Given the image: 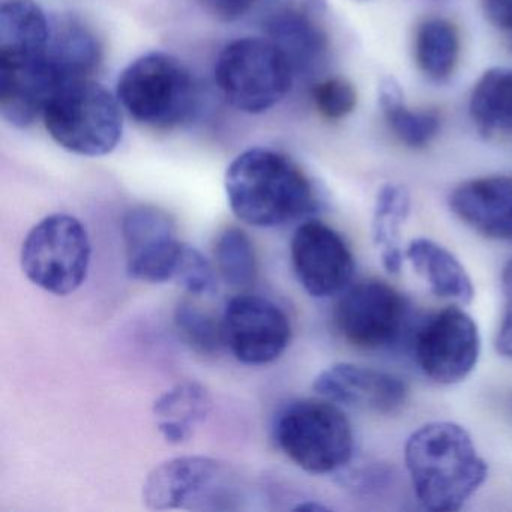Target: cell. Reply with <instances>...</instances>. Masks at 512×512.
Returning <instances> with one entry per match:
<instances>
[{
  "label": "cell",
  "instance_id": "cell-1",
  "mask_svg": "<svg viewBox=\"0 0 512 512\" xmlns=\"http://www.w3.org/2000/svg\"><path fill=\"white\" fill-rule=\"evenodd\" d=\"M416 499L430 511H458L487 478V463L470 434L454 422H430L404 448Z\"/></svg>",
  "mask_w": 512,
  "mask_h": 512
},
{
  "label": "cell",
  "instance_id": "cell-2",
  "mask_svg": "<svg viewBox=\"0 0 512 512\" xmlns=\"http://www.w3.org/2000/svg\"><path fill=\"white\" fill-rule=\"evenodd\" d=\"M230 209L238 220L260 229L284 226L316 208L305 173L281 152L253 148L227 167L224 178Z\"/></svg>",
  "mask_w": 512,
  "mask_h": 512
},
{
  "label": "cell",
  "instance_id": "cell-3",
  "mask_svg": "<svg viewBox=\"0 0 512 512\" xmlns=\"http://www.w3.org/2000/svg\"><path fill=\"white\" fill-rule=\"evenodd\" d=\"M118 97L91 79L62 83L43 110L44 127L61 148L82 157H104L124 133Z\"/></svg>",
  "mask_w": 512,
  "mask_h": 512
},
{
  "label": "cell",
  "instance_id": "cell-4",
  "mask_svg": "<svg viewBox=\"0 0 512 512\" xmlns=\"http://www.w3.org/2000/svg\"><path fill=\"white\" fill-rule=\"evenodd\" d=\"M122 109L139 124L170 130L187 122L199 106L191 71L175 56L152 52L131 62L116 86Z\"/></svg>",
  "mask_w": 512,
  "mask_h": 512
},
{
  "label": "cell",
  "instance_id": "cell-5",
  "mask_svg": "<svg viewBox=\"0 0 512 512\" xmlns=\"http://www.w3.org/2000/svg\"><path fill=\"white\" fill-rule=\"evenodd\" d=\"M215 83L230 106L248 115L268 112L286 98L296 74L269 38H239L215 62Z\"/></svg>",
  "mask_w": 512,
  "mask_h": 512
},
{
  "label": "cell",
  "instance_id": "cell-6",
  "mask_svg": "<svg viewBox=\"0 0 512 512\" xmlns=\"http://www.w3.org/2000/svg\"><path fill=\"white\" fill-rule=\"evenodd\" d=\"M281 451L305 472H337L352 460V425L331 401L299 400L281 410L274 425Z\"/></svg>",
  "mask_w": 512,
  "mask_h": 512
},
{
  "label": "cell",
  "instance_id": "cell-7",
  "mask_svg": "<svg viewBox=\"0 0 512 512\" xmlns=\"http://www.w3.org/2000/svg\"><path fill=\"white\" fill-rule=\"evenodd\" d=\"M91 256V239L82 221L53 214L26 235L20 265L26 278L44 292L67 296L85 283Z\"/></svg>",
  "mask_w": 512,
  "mask_h": 512
},
{
  "label": "cell",
  "instance_id": "cell-8",
  "mask_svg": "<svg viewBox=\"0 0 512 512\" xmlns=\"http://www.w3.org/2000/svg\"><path fill=\"white\" fill-rule=\"evenodd\" d=\"M241 485L226 463L211 457H178L155 467L143 485V502L154 511H232Z\"/></svg>",
  "mask_w": 512,
  "mask_h": 512
},
{
  "label": "cell",
  "instance_id": "cell-9",
  "mask_svg": "<svg viewBox=\"0 0 512 512\" xmlns=\"http://www.w3.org/2000/svg\"><path fill=\"white\" fill-rule=\"evenodd\" d=\"M413 352L428 379L439 385L463 382L475 370L481 353L478 325L466 311L445 308L419 326Z\"/></svg>",
  "mask_w": 512,
  "mask_h": 512
},
{
  "label": "cell",
  "instance_id": "cell-10",
  "mask_svg": "<svg viewBox=\"0 0 512 512\" xmlns=\"http://www.w3.org/2000/svg\"><path fill=\"white\" fill-rule=\"evenodd\" d=\"M407 305L385 281L365 280L343 292L334 311L341 337L364 350L391 346L403 331Z\"/></svg>",
  "mask_w": 512,
  "mask_h": 512
},
{
  "label": "cell",
  "instance_id": "cell-11",
  "mask_svg": "<svg viewBox=\"0 0 512 512\" xmlns=\"http://www.w3.org/2000/svg\"><path fill=\"white\" fill-rule=\"evenodd\" d=\"M224 344L242 364L277 361L290 344L289 317L269 299L241 293L227 302L223 320Z\"/></svg>",
  "mask_w": 512,
  "mask_h": 512
},
{
  "label": "cell",
  "instance_id": "cell-12",
  "mask_svg": "<svg viewBox=\"0 0 512 512\" xmlns=\"http://www.w3.org/2000/svg\"><path fill=\"white\" fill-rule=\"evenodd\" d=\"M290 257L299 284L314 298L341 295L352 283V250L337 230L322 221H305L296 229Z\"/></svg>",
  "mask_w": 512,
  "mask_h": 512
},
{
  "label": "cell",
  "instance_id": "cell-13",
  "mask_svg": "<svg viewBox=\"0 0 512 512\" xmlns=\"http://www.w3.org/2000/svg\"><path fill=\"white\" fill-rule=\"evenodd\" d=\"M127 272L133 280L161 284L173 280L184 242L178 239L176 221L157 206L130 209L122 220Z\"/></svg>",
  "mask_w": 512,
  "mask_h": 512
},
{
  "label": "cell",
  "instance_id": "cell-14",
  "mask_svg": "<svg viewBox=\"0 0 512 512\" xmlns=\"http://www.w3.org/2000/svg\"><path fill=\"white\" fill-rule=\"evenodd\" d=\"M313 389L319 397L337 406L383 415L400 410L409 394L401 377L349 362L323 370L314 379Z\"/></svg>",
  "mask_w": 512,
  "mask_h": 512
},
{
  "label": "cell",
  "instance_id": "cell-15",
  "mask_svg": "<svg viewBox=\"0 0 512 512\" xmlns=\"http://www.w3.org/2000/svg\"><path fill=\"white\" fill-rule=\"evenodd\" d=\"M449 208L479 235L512 241V176H484L463 182L452 191Z\"/></svg>",
  "mask_w": 512,
  "mask_h": 512
},
{
  "label": "cell",
  "instance_id": "cell-16",
  "mask_svg": "<svg viewBox=\"0 0 512 512\" xmlns=\"http://www.w3.org/2000/svg\"><path fill=\"white\" fill-rule=\"evenodd\" d=\"M265 32L289 58L296 76L314 73L325 61L328 41L305 10H277L266 19Z\"/></svg>",
  "mask_w": 512,
  "mask_h": 512
},
{
  "label": "cell",
  "instance_id": "cell-17",
  "mask_svg": "<svg viewBox=\"0 0 512 512\" xmlns=\"http://www.w3.org/2000/svg\"><path fill=\"white\" fill-rule=\"evenodd\" d=\"M406 257L437 298L458 304L472 301V280L451 251L431 239L419 238L410 242Z\"/></svg>",
  "mask_w": 512,
  "mask_h": 512
},
{
  "label": "cell",
  "instance_id": "cell-18",
  "mask_svg": "<svg viewBox=\"0 0 512 512\" xmlns=\"http://www.w3.org/2000/svg\"><path fill=\"white\" fill-rule=\"evenodd\" d=\"M212 398L199 382H184L161 394L152 406L157 428L170 445H182L211 412Z\"/></svg>",
  "mask_w": 512,
  "mask_h": 512
},
{
  "label": "cell",
  "instance_id": "cell-19",
  "mask_svg": "<svg viewBox=\"0 0 512 512\" xmlns=\"http://www.w3.org/2000/svg\"><path fill=\"white\" fill-rule=\"evenodd\" d=\"M469 115L485 139H512V68L482 74L470 94Z\"/></svg>",
  "mask_w": 512,
  "mask_h": 512
},
{
  "label": "cell",
  "instance_id": "cell-20",
  "mask_svg": "<svg viewBox=\"0 0 512 512\" xmlns=\"http://www.w3.org/2000/svg\"><path fill=\"white\" fill-rule=\"evenodd\" d=\"M49 56L62 82L91 79L101 64L100 41L91 29L74 20L52 25Z\"/></svg>",
  "mask_w": 512,
  "mask_h": 512
},
{
  "label": "cell",
  "instance_id": "cell-21",
  "mask_svg": "<svg viewBox=\"0 0 512 512\" xmlns=\"http://www.w3.org/2000/svg\"><path fill=\"white\" fill-rule=\"evenodd\" d=\"M52 23L34 0H4L0 7V53H43Z\"/></svg>",
  "mask_w": 512,
  "mask_h": 512
},
{
  "label": "cell",
  "instance_id": "cell-22",
  "mask_svg": "<svg viewBox=\"0 0 512 512\" xmlns=\"http://www.w3.org/2000/svg\"><path fill=\"white\" fill-rule=\"evenodd\" d=\"M410 212V194L403 185L386 184L377 193L373 212V241L383 268L398 274L403 265L401 226Z\"/></svg>",
  "mask_w": 512,
  "mask_h": 512
},
{
  "label": "cell",
  "instance_id": "cell-23",
  "mask_svg": "<svg viewBox=\"0 0 512 512\" xmlns=\"http://www.w3.org/2000/svg\"><path fill=\"white\" fill-rule=\"evenodd\" d=\"M460 50V32L449 20L433 17L416 29V64L434 82H446L455 73Z\"/></svg>",
  "mask_w": 512,
  "mask_h": 512
},
{
  "label": "cell",
  "instance_id": "cell-24",
  "mask_svg": "<svg viewBox=\"0 0 512 512\" xmlns=\"http://www.w3.org/2000/svg\"><path fill=\"white\" fill-rule=\"evenodd\" d=\"M379 104L392 133L409 148H425L439 133V115L409 109L404 104L400 85L392 77H386L380 83Z\"/></svg>",
  "mask_w": 512,
  "mask_h": 512
},
{
  "label": "cell",
  "instance_id": "cell-25",
  "mask_svg": "<svg viewBox=\"0 0 512 512\" xmlns=\"http://www.w3.org/2000/svg\"><path fill=\"white\" fill-rule=\"evenodd\" d=\"M214 257L218 275L230 287L248 289L256 283L259 274L256 250L244 230L239 227L224 230L215 244Z\"/></svg>",
  "mask_w": 512,
  "mask_h": 512
},
{
  "label": "cell",
  "instance_id": "cell-26",
  "mask_svg": "<svg viewBox=\"0 0 512 512\" xmlns=\"http://www.w3.org/2000/svg\"><path fill=\"white\" fill-rule=\"evenodd\" d=\"M175 325L185 341L199 352L214 353L224 344L221 322L191 302H179L175 310Z\"/></svg>",
  "mask_w": 512,
  "mask_h": 512
},
{
  "label": "cell",
  "instance_id": "cell-27",
  "mask_svg": "<svg viewBox=\"0 0 512 512\" xmlns=\"http://www.w3.org/2000/svg\"><path fill=\"white\" fill-rule=\"evenodd\" d=\"M218 271L212 263L190 245H182L173 280L191 295L212 296L218 290Z\"/></svg>",
  "mask_w": 512,
  "mask_h": 512
},
{
  "label": "cell",
  "instance_id": "cell-28",
  "mask_svg": "<svg viewBox=\"0 0 512 512\" xmlns=\"http://www.w3.org/2000/svg\"><path fill=\"white\" fill-rule=\"evenodd\" d=\"M313 101L323 118L340 121L356 109L358 95L352 83L341 77H331L314 85Z\"/></svg>",
  "mask_w": 512,
  "mask_h": 512
},
{
  "label": "cell",
  "instance_id": "cell-29",
  "mask_svg": "<svg viewBox=\"0 0 512 512\" xmlns=\"http://www.w3.org/2000/svg\"><path fill=\"white\" fill-rule=\"evenodd\" d=\"M503 314L496 337V349L500 355L512 359V259L502 272Z\"/></svg>",
  "mask_w": 512,
  "mask_h": 512
},
{
  "label": "cell",
  "instance_id": "cell-30",
  "mask_svg": "<svg viewBox=\"0 0 512 512\" xmlns=\"http://www.w3.org/2000/svg\"><path fill=\"white\" fill-rule=\"evenodd\" d=\"M202 2L218 19L233 22L244 17L257 0H202Z\"/></svg>",
  "mask_w": 512,
  "mask_h": 512
},
{
  "label": "cell",
  "instance_id": "cell-31",
  "mask_svg": "<svg viewBox=\"0 0 512 512\" xmlns=\"http://www.w3.org/2000/svg\"><path fill=\"white\" fill-rule=\"evenodd\" d=\"M488 22L512 40V0H482Z\"/></svg>",
  "mask_w": 512,
  "mask_h": 512
},
{
  "label": "cell",
  "instance_id": "cell-32",
  "mask_svg": "<svg viewBox=\"0 0 512 512\" xmlns=\"http://www.w3.org/2000/svg\"><path fill=\"white\" fill-rule=\"evenodd\" d=\"M277 5V10H284V8H289V10H305L308 4H310L311 0H271Z\"/></svg>",
  "mask_w": 512,
  "mask_h": 512
}]
</instances>
